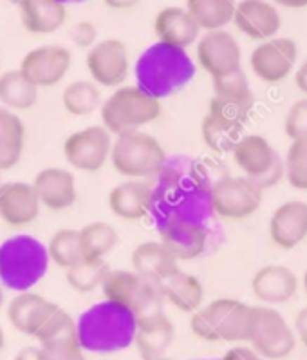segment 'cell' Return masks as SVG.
Returning <instances> with one entry per match:
<instances>
[{
  "label": "cell",
  "instance_id": "54",
  "mask_svg": "<svg viewBox=\"0 0 307 360\" xmlns=\"http://www.w3.org/2000/svg\"><path fill=\"white\" fill-rule=\"evenodd\" d=\"M163 360H169V359H163Z\"/></svg>",
  "mask_w": 307,
  "mask_h": 360
},
{
  "label": "cell",
  "instance_id": "37",
  "mask_svg": "<svg viewBox=\"0 0 307 360\" xmlns=\"http://www.w3.org/2000/svg\"><path fill=\"white\" fill-rule=\"evenodd\" d=\"M211 85H214V96L211 98H215V100L255 103L252 87H249V82L242 69L224 75V77L211 78Z\"/></svg>",
  "mask_w": 307,
  "mask_h": 360
},
{
  "label": "cell",
  "instance_id": "34",
  "mask_svg": "<svg viewBox=\"0 0 307 360\" xmlns=\"http://www.w3.org/2000/svg\"><path fill=\"white\" fill-rule=\"evenodd\" d=\"M62 105L71 116H89L101 105V91L93 80H76L62 91Z\"/></svg>",
  "mask_w": 307,
  "mask_h": 360
},
{
  "label": "cell",
  "instance_id": "1",
  "mask_svg": "<svg viewBox=\"0 0 307 360\" xmlns=\"http://www.w3.org/2000/svg\"><path fill=\"white\" fill-rule=\"evenodd\" d=\"M84 352L116 353L134 344L136 317L131 309L103 301L76 321Z\"/></svg>",
  "mask_w": 307,
  "mask_h": 360
},
{
  "label": "cell",
  "instance_id": "8",
  "mask_svg": "<svg viewBox=\"0 0 307 360\" xmlns=\"http://www.w3.org/2000/svg\"><path fill=\"white\" fill-rule=\"evenodd\" d=\"M233 161L244 178L261 191L275 187L284 178V161L273 145L261 134H242L232 150Z\"/></svg>",
  "mask_w": 307,
  "mask_h": 360
},
{
  "label": "cell",
  "instance_id": "49",
  "mask_svg": "<svg viewBox=\"0 0 307 360\" xmlns=\"http://www.w3.org/2000/svg\"><path fill=\"white\" fill-rule=\"evenodd\" d=\"M4 306V290H2V284H0V309Z\"/></svg>",
  "mask_w": 307,
  "mask_h": 360
},
{
  "label": "cell",
  "instance_id": "38",
  "mask_svg": "<svg viewBox=\"0 0 307 360\" xmlns=\"http://www.w3.org/2000/svg\"><path fill=\"white\" fill-rule=\"evenodd\" d=\"M284 176L296 191H307V140L291 141L284 160Z\"/></svg>",
  "mask_w": 307,
  "mask_h": 360
},
{
  "label": "cell",
  "instance_id": "45",
  "mask_svg": "<svg viewBox=\"0 0 307 360\" xmlns=\"http://www.w3.org/2000/svg\"><path fill=\"white\" fill-rule=\"evenodd\" d=\"M295 84H296V87H299V91H302V93L307 96V60L303 62L302 65H300L299 71H296Z\"/></svg>",
  "mask_w": 307,
  "mask_h": 360
},
{
  "label": "cell",
  "instance_id": "17",
  "mask_svg": "<svg viewBox=\"0 0 307 360\" xmlns=\"http://www.w3.org/2000/svg\"><path fill=\"white\" fill-rule=\"evenodd\" d=\"M42 205L33 185L25 181H8L0 185V219L9 229L33 225Z\"/></svg>",
  "mask_w": 307,
  "mask_h": 360
},
{
  "label": "cell",
  "instance_id": "32",
  "mask_svg": "<svg viewBox=\"0 0 307 360\" xmlns=\"http://www.w3.org/2000/svg\"><path fill=\"white\" fill-rule=\"evenodd\" d=\"M201 136L204 145L214 153H232L233 147L242 138V125L228 122L214 112H207L201 122Z\"/></svg>",
  "mask_w": 307,
  "mask_h": 360
},
{
  "label": "cell",
  "instance_id": "20",
  "mask_svg": "<svg viewBox=\"0 0 307 360\" xmlns=\"http://www.w3.org/2000/svg\"><path fill=\"white\" fill-rule=\"evenodd\" d=\"M152 200L154 188L145 179H125L110 188L107 203L118 219L134 223L150 214Z\"/></svg>",
  "mask_w": 307,
  "mask_h": 360
},
{
  "label": "cell",
  "instance_id": "5",
  "mask_svg": "<svg viewBox=\"0 0 307 360\" xmlns=\"http://www.w3.org/2000/svg\"><path fill=\"white\" fill-rule=\"evenodd\" d=\"M46 245L31 236H15L0 245V284L27 292L47 274Z\"/></svg>",
  "mask_w": 307,
  "mask_h": 360
},
{
  "label": "cell",
  "instance_id": "3",
  "mask_svg": "<svg viewBox=\"0 0 307 360\" xmlns=\"http://www.w3.org/2000/svg\"><path fill=\"white\" fill-rule=\"evenodd\" d=\"M163 112V102L139 85H119L101 102V125L112 136L143 127L156 122Z\"/></svg>",
  "mask_w": 307,
  "mask_h": 360
},
{
  "label": "cell",
  "instance_id": "25",
  "mask_svg": "<svg viewBox=\"0 0 307 360\" xmlns=\"http://www.w3.org/2000/svg\"><path fill=\"white\" fill-rule=\"evenodd\" d=\"M174 339H176V330L164 311L136 321L134 344L143 360L166 359Z\"/></svg>",
  "mask_w": 307,
  "mask_h": 360
},
{
  "label": "cell",
  "instance_id": "44",
  "mask_svg": "<svg viewBox=\"0 0 307 360\" xmlns=\"http://www.w3.org/2000/svg\"><path fill=\"white\" fill-rule=\"evenodd\" d=\"M13 360H44L42 347L40 346H25L15 355Z\"/></svg>",
  "mask_w": 307,
  "mask_h": 360
},
{
  "label": "cell",
  "instance_id": "11",
  "mask_svg": "<svg viewBox=\"0 0 307 360\" xmlns=\"http://www.w3.org/2000/svg\"><path fill=\"white\" fill-rule=\"evenodd\" d=\"M112 134L103 125H89L74 131L63 141V158L74 170L100 172L109 163L112 150Z\"/></svg>",
  "mask_w": 307,
  "mask_h": 360
},
{
  "label": "cell",
  "instance_id": "36",
  "mask_svg": "<svg viewBox=\"0 0 307 360\" xmlns=\"http://www.w3.org/2000/svg\"><path fill=\"white\" fill-rule=\"evenodd\" d=\"M109 264L105 259H91L84 257L80 263H76L69 270H65L67 284L72 290L80 293L94 292L96 288H101V284L109 276Z\"/></svg>",
  "mask_w": 307,
  "mask_h": 360
},
{
  "label": "cell",
  "instance_id": "7",
  "mask_svg": "<svg viewBox=\"0 0 307 360\" xmlns=\"http://www.w3.org/2000/svg\"><path fill=\"white\" fill-rule=\"evenodd\" d=\"M101 292L105 301L131 309L136 321L163 314L166 304L159 284L139 277L134 270H110Z\"/></svg>",
  "mask_w": 307,
  "mask_h": 360
},
{
  "label": "cell",
  "instance_id": "24",
  "mask_svg": "<svg viewBox=\"0 0 307 360\" xmlns=\"http://www.w3.org/2000/svg\"><path fill=\"white\" fill-rule=\"evenodd\" d=\"M271 241L282 248L293 250L307 238V203L306 201H286L273 212L270 219Z\"/></svg>",
  "mask_w": 307,
  "mask_h": 360
},
{
  "label": "cell",
  "instance_id": "28",
  "mask_svg": "<svg viewBox=\"0 0 307 360\" xmlns=\"http://www.w3.org/2000/svg\"><path fill=\"white\" fill-rule=\"evenodd\" d=\"M159 288L164 302L172 304L183 314L192 315L201 308L204 301V286L201 281L183 270H177L176 274L166 277L163 283H159Z\"/></svg>",
  "mask_w": 307,
  "mask_h": 360
},
{
  "label": "cell",
  "instance_id": "10",
  "mask_svg": "<svg viewBox=\"0 0 307 360\" xmlns=\"http://www.w3.org/2000/svg\"><path fill=\"white\" fill-rule=\"evenodd\" d=\"M208 200L214 214L221 219L242 221L261 208L262 191L244 176H224L211 185Z\"/></svg>",
  "mask_w": 307,
  "mask_h": 360
},
{
  "label": "cell",
  "instance_id": "33",
  "mask_svg": "<svg viewBox=\"0 0 307 360\" xmlns=\"http://www.w3.org/2000/svg\"><path fill=\"white\" fill-rule=\"evenodd\" d=\"M84 257L105 259L119 245V236L105 221H93L78 230Z\"/></svg>",
  "mask_w": 307,
  "mask_h": 360
},
{
  "label": "cell",
  "instance_id": "46",
  "mask_svg": "<svg viewBox=\"0 0 307 360\" xmlns=\"http://www.w3.org/2000/svg\"><path fill=\"white\" fill-rule=\"evenodd\" d=\"M141 0H103V4L110 9H131L136 8Z\"/></svg>",
  "mask_w": 307,
  "mask_h": 360
},
{
  "label": "cell",
  "instance_id": "51",
  "mask_svg": "<svg viewBox=\"0 0 307 360\" xmlns=\"http://www.w3.org/2000/svg\"><path fill=\"white\" fill-rule=\"evenodd\" d=\"M303 288H306V293H307V270H306V276H303Z\"/></svg>",
  "mask_w": 307,
  "mask_h": 360
},
{
  "label": "cell",
  "instance_id": "27",
  "mask_svg": "<svg viewBox=\"0 0 307 360\" xmlns=\"http://www.w3.org/2000/svg\"><path fill=\"white\" fill-rule=\"evenodd\" d=\"M18 13L31 34H53L67 20V8L58 0H22Z\"/></svg>",
  "mask_w": 307,
  "mask_h": 360
},
{
  "label": "cell",
  "instance_id": "4",
  "mask_svg": "<svg viewBox=\"0 0 307 360\" xmlns=\"http://www.w3.org/2000/svg\"><path fill=\"white\" fill-rule=\"evenodd\" d=\"M252 308L237 299H215L190 319V330L207 342H246L252 330Z\"/></svg>",
  "mask_w": 307,
  "mask_h": 360
},
{
  "label": "cell",
  "instance_id": "15",
  "mask_svg": "<svg viewBox=\"0 0 307 360\" xmlns=\"http://www.w3.org/2000/svg\"><path fill=\"white\" fill-rule=\"evenodd\" d=\"M197 64L211 78H219L242 69V51L239 42L226 30L207 31L195 42Z\"/></svg>",
  "mask_w": 307,
  "mask_h": 360
},
{
  "label": "cell",
  "instance_id": "14",
  "mask_svg": "<svg viewBox=\"0 0 307 360\" xmlns=\"http://www.w3.org/2000/svg\"><path fill=\"white\" fill-rule=\"evenodd\" d=\"M72 64V55L65 46L46 44L38 46L24 55L18 71L24 75L37 89L55 87L67 77Z\"/></svg>",
  "mask_w": 307,
  "mask_h": 360
},
{
  "label": "cell",
  "instance_id": "21",
  "mask_svg": "<svg viewBox=\"0 0 307 360\" xmlns=\"http://www.w3.org/2000/svg\"><path fill=\"white\" fill-rule=\"evenodd\" d=\"M56 308L58 304L40 293H34L31 290L18 292L8 304V321L11 322L15 330L34 339L47 322V319L55 314Z\"/></svg>",
  "mask_w": 307,
  "mask_h": 360
},
{
  "label": "cell",
  "instance_id": "29",
  "mask_svg": "<svg viewBox=\"0 0 307 360\" xmlns=\"http://www.w3.org/2000/svg\"><path fill=\"white\" fill-rule=\"evenodd\" d=\"M25 145V125L18 112L0 105V172L20 163Z\"/></svg>",
  "mask_w": 307,
  "mask_h": 360
},
{
  "label": "cell",
  "instance_id": "31",
  "mask_svg": "<svg viewBox=\"0 0 307 360\" xmlns=\"http://www.w3.org/2000/svg\"><path fill=\"white\" fill-rule=\"evenodd\" d=\"M235 0H186V11L201 31H219L233 20Z\"/></svg>",
  "mask_w": 307,
  "mask_h": 360
},
{
  "label": "cell",
  "instance_id": "19",
  "mask_svg": "<svg viewBox=\"0 0 307 360\" xmlns=\"http://www.w3.org/2000/svg\"><path fill=\"white\" fill-rule=\"evenodd\" d=\"M233 24L252 40H270L277 37L282 18L275 4L268 0H240L235 4Z\"/></svg>",
  "mask_w": 307,
  "mask_h": 360
},
{
  "label": "cell",
  "instance_id": "6",
  "mask_svg": "<svg viewBox=\"0 0 307 360\" xmlns=\"http://www.w3.org/2000/svg\"><path fill=\"white\" fill-rule=\"evenodd\" d=\"M109 161L123 178L147 179L161 172L166 153L156 136L147 131H131L114 138Z\"/></svg>",
  "mask_w": 307,
  "mask_h": 360
},
{
  "label": "cell",
  "instance_id": "9",
  "mask_svg": "<svg viewBox=\"0 0 307 360\" xmlns=\"http://www.w3.org/2000/svg\"><path fill=\"white\" fill-rule=\"evenodd\" d=\"M253 349L268 360L286 359L296 346L293 328L278 309L270 306H253L249 339Z\"/></svg>",
  "mask_w": 307,
  "mask_h": 360
},
{
  "label": "cell",
  "instance_id": "26",
  "mask_svg": "<svg viewBox=\"0 0 307 360\" xmlns=\"http://www.w3.org/2000/svg\"><path fill=\"white\" fill-rule=\"evenodd\" d=\"M132 270L152 283H163L179 270V261L161 241L139 243L131 255Z\"/></svg>",
  "mask_w": 307,
  "mask_h": 360
},
{
  "label": "cell",
  "instance_id": "39",
  "mask_svg": "<svg viewBox=\"0 0 307 360\" xmlns=\"http://www.w3.org/2000/svg\"><path fill=\"white\" fill-rule=\"evenodd\" d=\"M284 129L291 141L307 140V96L296 100L291 105V109L287 110L286 122H284Z\"/></svg>",
  "mask_w": 307,
  "mask_h": 360
},
{
  "label": "cell",
  "instance_id": "47",
  "mask_svg": "<svg viewBox=\"0 0 307 360\" xmlns=\"http://www.w3.org/2000/svg\"><path fill=\"white\" fill-rule=\"evenodd\" d=\"M275 4L286 9H303L307 8V0H273Z\"/></svg>",
  "mask_w": 307,
  "mask_h": 360
},
{
  "label": "cell",
  "instance_id": "42",
  "mask_svg": "<svg viewBox=\"0 0 307 360\" xmlns=\"http://www.w3.org/2000/svg\"><path fill=\"white\" fill-rule=\"evenodd\" d=\"M221 360H266V359H262V356L259 355L255 349H252V347L235 346L232 347V349H228Z\"/></svg>",
  "mask_w": 307,
  "mask_h": 360
},
{
  "label": "cell",
  "instance_id": "16",
  "mask_svg": "<svg viewBox=\"0 0 307 360\" xmlns=\"http://www.w3.org/2000/svg\"><path fill=\"white\" fill-rule=\"evenodd\" d=\"M159 241L177 261H192L207 250L208 230L190 217H166L159 221Z\"/></svg>",
  "mask_w": 307,
  "mask_h": 360
},
{
  "label": "cell",
  "instance_id": "22",
  "mask_svg": "<svg viewBox=\"0 0 307 360\" xmlns=\"http://www.w3.org/2000/svg\"><path fill=\"white\" fill-rule=\"evenodd\" d=\"M299 290V277L291 268L282 264H268L257 270L252 279V292L268 306L289 302Z\"/></svg>",
  "mask_w": 307,
  "mask_h": 360
},
{
  "label": "cell",
  "instance_id": "35",
  "mask_svg": "<svg viewBox=\"0 0 307 360\" xmlns=\"http://www.w3.org/2000/svg\"><path fill=\"white\" fill-rule=\"evenodd\" d=\"M47 257L49 263L56 264L62 270H69L76 263L84 259L80 245V233L78 230L62 229L56 230L47 243Z\"/></svg>",
  "mask_w": 307,
  "mask_h": 360
},
{
  "label": "cell",
  "instance_id": "23",
  "mask_svg": "<svg viewBox=\"0 0 307 360\" xmlns=\"http://www.w3.org/2000/svg\"><path fill=\"white\" fill-rule=\"evenodd\" d=\"M154 33L157 42L177 49H188L201 37V30L192 15L181 6H169L161 9L154 18Z\"/></svg>",
  "mask_w": 307,
  "mask_h": 360
},
{
  "label": "cell",
  "instance_id": "13",
  "mask_svg": "<svg viewBox=\"0 0 307 360\" xmlns=\"http://www.w3.org/2000/svg\"><path fill=\"white\" fill-rule=\"evenodd\" d=\"M299 47L287 37H273L259 44L249 55L253 75L268 85L280 84L295 69Z\"/></svg>",
  "mask_w": 307,
  "mask_h": 360
},
{
  "label": "cell",
  "instance_id": "40",
  "mask_svg": "<svg viewBox=\"0 0 307 360\" xmlns=\"http://www.w3.org/2000/svg\"><path fill=\"white\" fill-rule=\"evenodd\" d=\"M42 347V346H40ZM44 360H85L80 342H63L42 347Z\"/></svg>",
  "mask_w": 307,
  "mask_h": 360
},
{
  "label": "cell",
  "instance_id": "30",
  "mask_svg": "<svg viewBox=\"0 0 307 360\" xmlns=\"http://www.w3.org/2000/svg\"><path fill=\"white\" fill-rule=\"evenodd\" d=\"M38 91L18 69L0 72V105L13 112H22L34 107Z\"/></svg>",
  "mask_w": 307,
  "mask_h": 360
},
{
  "label": "cell",
  "instance_id": "50",
  "mask_svg": "<svg viewBox=\"0 0 307 360\" xmlns=\"http://www.w3.org/2000/svg\"><path fill=\"white\" fill-rule=\"evenodd\" d=\"M58 2H62V4H72V2H74V4H78V2H84V0H58Z\"/></svg>",
  "mask_w": 307,
  "mask_h": 360
},
{
  "label": "cell",
  "instance_id": "52",
  "mask_svg": "<svg viewBox=\"0 0 307 360\" xmlns=\"http://www.w3.org/2000/svg\"><path fill=\"white\" fill-rule=\"evenodd\" d=\"M9 2H11V4H20V2H22V0H9Z\"/></svg>",
  "mask_w": 307,
  "mask_h": 360
},
{
  "label": "cell",
  "instance_id": "41",
  "mask_svg": "<svg viewBox=\"0 0 307 360\" xmlns=\"http://www.w3.org/2000/svg\"><path fill=\"white\" fill-rule=\"evenodd\" d=\"M69 39L74 46L91 49L98 42V27L91 20L76 22L74 26H71V30H69Z\"/></svg>",
  "mask_w": 307,
  "mask_h": 360
},
{
  "label": "cell",
  "instance_id": "48",
  "mask_svg": "<svg viewBox=\"0 0 307 360\" xmlns=\"http://www.w3.org/2000/svg\"><path fill=\"white\" fill-rule=\"evenodd\" d=\"M4 346H6V333L4 330H2V326H0V352L4 349Z\"/></svg>",
  "mask_w": 307,
  "mask_h": 360
},
{
  "label": "cell",
  "instance_id": "18",
  "mask_svg": "<svg viewBox=\"0 0 307 360\" xmlns=\"http://www.w3.org/2000/svg\"><path fill=\"white\" fill-rule=\"evenodd\" d=\"M33 188L42 208L51 212H63L78 200L74 174L62 167H47L34 176Z\"/></svg>",
  "mask_w": 307,
  "mask_h": 360
},
{
  "label": "cell",
  "instance_id": "53",
  "mask_svg": "<svg viewBox=\"0 0 307 360\" xmlns=\"http://www.w3.org/2000/svg\"><path fill=\"white\" fill-rule=\"evenodd\" d=\"M0 174H2V172H0ZM0 185H2V181H0Z\"/></svg>",
  "mask_w": 307,
  "mask_h": 360
},
{
  "label": "cell",
  "instance_id": "12",
  "mask_svg": "<svg viewBox=\"0 0 307 360\" xmlns=\"http://www.w3.org/2000/svg\"><path fill=\"white\" fill-rule=\"evenodd\" d=\"M91 80L98 87L116 89L131 72V58L125 44L118 39H105L94 44L85 56Z\"/></svg>",
  "mask_w": 307,
  "mask_h": 360
},
{
  "label": "cell",
  "instance_id": "2",
  "mask_svg": "<svg viewBox=\"0 0 307 360\" xmlns=\"http://www.w3.org/2000/svg\"><path fill=\"white\" fill-rule=\"evenodd\" d=\"M194 62L185 49L156 42L138 58L136 85L163 100L185 87L194 77Z\"/></svg>",
  "mask_w": 307,
  "mask_h": 360
},
{
  "label": "cell",
  "instance_id": "43",
  "mask_svg": "<svg viewBox=\"0 0 307 360\" xmlns=\"http://www.w3.org/2000/svg\"><path fill=\"white\" fill-rule=\"evenodd\" d=\"M295 335L299 337L300 342L303 344V346L307 347V306L306 308H302L296 314L295 317Z\"/></svg>",
  "mask_w": 307,
  "mask_h": 360
}]
</instances>
